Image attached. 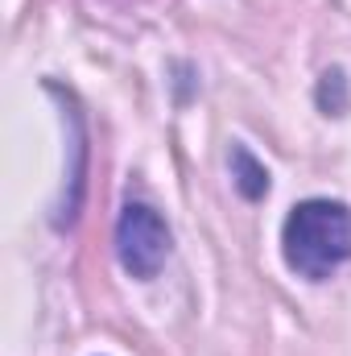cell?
<instances>
[{"label":"cell","mask_w":351,"mask_h":356,"mask_svg":"<svg viewBox=\"0 0 351 356\" xmlns=\"http://www.w3.org/2000/svg\"><path fill=\"white\" fill-rule=\"evenodd\" d=\"M285 266L298 277L323 282L351 261V207L335 199H306L285 216L281 228Z\"/></svg>","instance_id":"cell-1"},{"label":"cell","mask_w":351,"mask_h":356,"mask_svg":"<svg viewBox=\"0 0 351 356\" xmlns=\"http://www.w3.org/2000/svg\"><path fill=\"white\" fill-rule=\"evenodd\" d=\"M116 253H120V266L132 277H153L170 257L166 220L145 203H128L120 211V224H116Z\"/></svg>","instance_id":"cell-2"},{"label":"cell","mask_w":351,"mask_h":356,"mask_svg":"<svg viewBox=\"0 0 351 356\" xmlns=\"http://www.w3.org/2000/svg\"><path fill=\"white\" fill-rule=\"evenodd\" d=\"M232 178H236V186H240L244 199H261L264 191H268V170H264L244 145L232 149Z\"/></svg>","instance_id":"cell-3"},{"label":"cell","mask_w":351,"mask_h":356,"mask_svg":"<svg viewBox=\"0 0 351 356\" xmlns=\"http://www.w3.org/2000/svg\"><path fill=\"white\" fill-rule=\"evenodd\" d=\"M318 108L327 116H339L348 108V79H343V71H327L323 75V83H318Z\"/></svg>","instance_id":"cell-4"}]
</instances>
